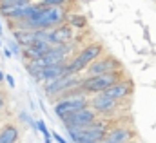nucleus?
Here are the masks:
<instances>
[{
    "label": "nucleus",
    "mask_w": 156,
    "mask_h": 143,
    "mask_svg": "<svg viewBox=\"0 0 156 143\" xmlns=\"http://www.w3.org/2000/svg\"><path fill=\"white\" fill-rule=\"evenodd\" d=\"M0 45H2V40H0Z\"/></svg>",
    "instance_id": "27"
},
{
    "label": "nucleus",
    "mask_w": 156,
    "mask_h": 143,
    "mask_svg": "<svg viewBox=\"0 0 156 143\" xmlns=\"http://www.w3.org/2000/svg\"><path fill=\"white\" fill-rule=\"evenodd\" d=\"M0 36H4V27H2V22H0Z\"/></svg>",
    "instance_id": "24"
},
{
    "label": "nucleus",
    "mask_w": 156,
    "mask_h": 143,
    "mask_svg": "<svg viewBox=\"0 0 156 143\" xmlns=\"http://www.w3.org/2000/svg\"><path fill=\"white\" fill-rule=\"evenodd\" d=\"M45 143H53V140H51V136H49V138H45Z\"/></svg>",
    "instance_id": "25"
},
{
    "label": "nucleus",
    "mask_w": 156,
    "mask_h": 143,
    "mask_svg": "<svg viewBox=\"0 0 156 143\" xmlns=\"http://www.w3.org/2000/svg\"><path fill=\"white\" fill-rule=\"evenodd\" d=\"M105 96H109V98H113V100H125V98H129L131 94H133V82L131 80H118L116 83H113L111 87H107L105 91H102Z\"/></svg>",
    "instance_id": "10"
},
{
    "label": "nucleus",
    "mask_w": 156,
    "mask_h": 143,
    "mask_svg": "<svg viewBox=\"0 0 156 143\" xmlns=\"http://www.w3.org/2000/svg\"><path fill=\"white\" fill-rule=\"evenodd\" d=\"M122 69V64L118 62L115 56H104V58H96L93 64L87 65V76H96V74H105L111 71Z\"/></svg>",
    "instance_id": "8"
},
{
    "label": "nucleus",
    "mask_w": 156,
    "mask_h": 143,
    "mask_svg": "<svg viewBox=\"0 0 156 143\" xmlns=\"http://www.w3.org/2000/svg\"><path fill=\"white\" fill-rule=\"evenodd\" d=\"M49 47H51V44H49V42L38 40V42L31 44L29 47H24L20 54H24V58H26L27 62H31V60H37V58H40V56H42V54H44Z\"/></svg>",
    "instance_id": "13"
},
{
    "label": "nucleus",
    "mask_w": 156,
    "mask_h": 143,
    "mask_svg": "<svg viewBox=\"0 0 156 143\" xmlns=\"http://www.w3.org/2000/svg\"><path fill=\"white\" fill-rule=\"evenodd\" d=\"M89 107L93 109L96 114H109V112H113L118 107V103H116V100L105 96L104 92H96V94H91Z\"/></svg>",
    "instance_id": "9"
},
{
    "label": "nucleus",
    "mask_w": 156,
    "mask_h": 143,
    "mask_svg": "<svg viewBox=\"0 0 156 143\" xmlns=\"http://www.w3.org/2000/svg\"><path fill=\"white\" fill-rule=\"evenodd\" d=\"M67 136L73 143H98L109 131L107 120H96L87 127H66Z\"/></svg>",
    "instance_id": "1"
},
{
    "label": "nucleus",
    "mask_w": 156,
    "mask_h": 143,
    "mask_svg": "<svg viewBox=\"0 0 156 143\" xmlns=\"http://www.w3.org/2000/svg\"><path fill=\"white\" fill-rule=\"evenodd\" d=\"M4 80L7 82L9 89H15V80H13V76H11V74H4Z\"/></svg>",
    "instance_id": "20"
},
{
    "label": "nucleus",
    "mask_w": 156,
    "mask_h": 143,
    "mask_svg": "<svg viewBox=\"0 0 156 143\" xmlns=\"http://www.w3.org/2000/svg\"><path fill=\"white\" fill-rule=\"evenodd\" d=\"M66 24L71 26L73 29H85V27H87V20H85V16L80 15V13H67Z\"/></svg>",
    "instance_id": "15"
},
{
    "label": "nucleus",
    "mask_w": 156,
    "mask_h": 143,
    "mask_svg": "<svg viewBox=\"0 0 156 143\" xmlns=\"http://www.w3.org/2000/svg\"><path fill=\"white\" fill-rule=\"evenodd\" d=\"M85 105H89V96L83 94V92L75 94V96H60L55 102V114L60 120H64L69 114H73V112H76L80 109H83Z\"/></svg>",
    "instance_id": "4"
},
{
    "label": "nucleus",
    "mask_w": 156,
    "mask_h": 143,
    "mask_svg": "<svg viewBox=\"0 0 156 143\" xmlns=\"http://www.w3.org/2000/svg\"><path fill=\"white\" fill-rule=\"evenodd\" d=\"M33 0H0V5H15V4H26Z\"/></svg>",
    "instance_id": "19"
},
{
    "label": "nucleus",
    "mask_w": 156,
    "mask_h": 143,
    "mask_svg": "<svg viewBox=\"0 0 156 143\" xmlns=\"http://www.w3.org/2000/svg\"><path fill=\"white\" fill-rule=\"evenodd\" d=\"M4 103H5V98H4V94L0 92V109L4 107Z\"/></svg>",
    "instance_id": "23"
},
{
    "label": "nucleus",
    "mask_w": 156,
    "mask_h": 143,
    "mask_svg": "<svg viewBox=\"0 0 156 143\" xmlns=\"http://www.w3.org/2000/svg\"><path fill=\"white\" fill-rule=\"evenodd\" d=\"M80 82H82L80 72H76V74L66 72V74H62L60 78H56V80H53V82H47L44 92H45L47 98H58L60 94H64V92H67V91H71V89H76L78 85H80Z\"/></svg>",
    "instance_id": "3"
},
{
    "label": "nucleus",
    "mask_w": 156,
    "mask_h": 143,
    "mask_svg": "<svg viewBox=\"0 0 156 143\" xmlns=\"http://www.w3.org/2000/svg\"><path fill=\"white\" fill-rule=\"evenodd\" d=\"M38 7V2H26V4H15V5H0V15L7 22H20L29 18L35 9Z\"/></svg>",
    "instance_id": "5"
},
{
    "label": "nucleus",
    "mask_w": 156,
    "mask_h": 143,
    "mask_svg": "<svg viewBox=\"0 0 156 143\" xmlns=\"http://www.w3.org/2000/svg\"><path fill=\"white\" fill-rule=\"evenodd\" d=\"M7 49L11 51L13 56H20V53H22V47L16 44V40H9V42H7Z\"/></svg>",
    "instance_id": "17"
},
{
    "label": "nucleus",
    "mask_w": 156,
    "mask_h": 143,
    "mask_svg": "<svg viewBox=\"0 0 156 143\" xmlns=\"http://www.w3.org/2000/svg\"><path fill=\"white\" fill-rule=\"evenodd\" d=\"M0 82H4V72L0 71Z\"/></svg>",
    "instance_id": "26"
},
{
    "label": "nucleus",
    "mask_w": 156,
    "mask_h": 143,
    "mask_svg": "<svg viewBox=\"0 0 156 143\" xmlns=\"http://www.w3.org/2000/svg\"><path fill=\"white\" fill-rule=\"evenodd\" d=\"M51 138H53V140H56L58 143H67L62 136H60V134H58V132H53V134H51Z\"/></svg>",
    "instance_id": "21"
},
{
    "label": "nucleus",
    "mask_w": 156,
    "mask_h": 143,
    "mask_svg": "<svg viewBox=\"0 0 156 143\" xmlns=\"http://www.w3.org/2000/svg\"><path fill=\"white\" fill-rule=\"evenodd\" d=\"M45 42H49L51 45H62V44H69L75 38V29L67 24H60L56 27L51 29H44Z\"/></svg>",
    "instance_id": "6"
},
{
    "label": "nucleus",
    "mask_w": 156,
    "mask_h": 143,
    "mask_svg": "<svg viewBox=\"0 0 156 143\" xmlns=\"http://www.w3.org/2000/svg\"><path fill=\"white\" fill-rule=\"evenodd\" d=\"M96 120H98V114L89 105H85L83 109H80L76 112L69 114L67 118H64L62 123H64V127H87Z\"/></svg>",
    "instance_id": "7"
},
{
    "label": "nucleus",
    "mask_w": 156,
    "mask_h": 143,
    "mask_svg": "<svg viewBox=\"0 0 156 143\" xmlns=\"http://www.w3.org/2000/svg\"><path fill=\"white\" fill-rule=\"evenodd\" d=\"M122 78H123L122 69L105 72V74H96V76H85V78H82L78 89H80L83 94L91 96V94H96V92L105 91L107 87H111L113 83H116L118 80H122Z\"/></svg>",
    "instance_id": "2"
},
{
    "label": "nucleus",
    "mask_w": 156,
    "mask_h": 143,
    "mask_svg": "<svg viewBox=\"0 0 156 143\" xmlns=\"http://www.w3.org/2000/svg\"><path fill=\"white\" fill-rule=\"evenodd\" d=\"M66 72H67V69H66V62H64V64H56V65L42 67V69L37 72L35 80H37V82H42V83H47V82H53V80L60 78V76L66 74ZM69 74H71V72H69Z\"/></svg>",
    "instance_id": "11"
},
{
    "label": "nucleus",
    "mask_w": 156,
    "mask_h": 143,
    "mask_svg": "<svg viewBox=\"0 0 156 143\" xmlns=\"http://www.w3.org/2000/svg\"><path fill=\"white\" fill-rule=\"evenodd\" d=\"M37 131L44 134V138H49V136H51L49 131H47V127H45V121H44V120H37Z\"/></svg>",
    "instance_id": "18"
},
{
    "label": "nucleus",
    "mask_w": 156,
    "mask_h": 143,
    "mask_svg": "<svg viewBox=\"0 0 156 143\" xmlns=\"http://www.w3.org/2000/svg\"><path fill=\"white\" fill-rule=\"evenodd\" d=\"M18 138H20V131H18L16 125L7 123V125L2 127V131H0V143H16Z\"/></svg>",
    "instance_id": "14"
},
{
    "label": "nucleus",
    "mask_w": 156,
    "mask_h": 143,
    "mask_svg": "<svg viewBox=\"0 0 156 143\" xmlns=\"http://www.w3.org/2000/svg\"><path fill=\"white\" fill-rule=\"evenodd\" d=\"M105 143H131L133 141V132H131V129H127V127H109V131H107V134H105Z\"/></svg>",
    "instance_id": "12"
},
{
    "label": "nucleus",
    "mask_w": 156,
    "mask_h": 143,
    "mask_svg": "<svg viewBox=\"0 0 156 143\" xmlns=\"http://www.w3.org/2000/svg\"><path fill=\"white\" fill-rule=\"evenodd\" d=\"M4 56H5V58H13V54H11V51L7 49V45L4 47Z\"/></svg>",
    "instance_id": "22"
},
{
    "label": "nucleus",
    "mask_w": 156,
    "mask_h": 143,
    "mask_svg": "<svg viewBox=\"0 0 156 143\" xmlns=\"http://www.w3.org/2000/svg\"><path fill=\"white\" fill-rule=\"evenodd\" d=\"M75 0H40V4L49 5V7H67L69 4H73Z\"/></svg>",
    "instance_id": "16"
}]
</instances>
